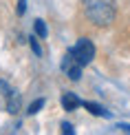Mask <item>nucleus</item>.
Returning a JSON list of instances; mask_svg holds the SVG:
<instances>
[{"mask_svg":"<svg viewBox=\"0 0 130 135\" xmlns=\"http://www.w3.org/2000/svg\"><path fill=\"white\" fill-rule=\"evenodd\" d=\"M117 128H121V131H126V133H130V124H119Z\"/></svg>","mask_w":130,"mask_h":135,"instance_id":"12","label":"nucleus"},{"mask_svg":"<svg viewBox=\"0 0 130 135\" xmlns=\"http://www.w3.org/2000/svg\"><path fill=\"white\" fill-rule=\"evenodd\" d=\"M82 69H84V66H82V64L71 55V51L64 55V60H62V71H64L73 82H77V80L82 78Z\"/></svg>","mask_w":130,"mask_h":135,"instance_id":"3","label":"nucleus"},{"mask_svg":"<svg viewBox=\"0 0 130 135\" xmlns=\"http://www.w3.org/2000/svg\"><path fill=\"white\" fill-rule=\"evenodd\" d=\"M82 106H86V111H90L93 115H99V117H108V115H110L108 111H104L99 104H95V102H84Z\"/></svg>","mask_w":130,"mask_h":135,"instance_id":"5","label":"nucleus"},{"mask_svg":"<svg viewBox=\"0 0 130 135\" xmlns=\"http://www.w3.org/2000/svg\"><path fill=\"white\" fill-rule=\"evenodd\" d=\"M84 11L90 22L106 27L115 20V0H84Z\"/></svg>","mask_w":130,"mask_h":135,"instance_id":"1","label":"nucleus"},{"mask_svg":"<svg viewBox=\"0 0 130 135\" xmlns=\"http://www.w3.org/2000/svg\"><path fill=\"white\" fill-rule=\"evenodd\" d=\"M82 104L84 102L77 98L75 93H64V95H62V106H64L66 111H75L77 106H82Z\"/></svg>","mask_w":130,"mask_h":135,"instance_id":"4","label":"nucleus"},{"mask_svg":"<svg viewBox=\"0 0 130 135\" xmlns=\"http://www.w3.org/2000/svg\"><path fill=\"white\" fill-rule=\"evenodd\" d=\"M29 44H31V49H33V53H35V55H42V47L38 44V38L35 36L29 38Z\"/></svg>","mask_w":130,"mask_h":135,"instance_id":"8","label":"nucleus"},{"mask_svg":"<svg viewBox=\"0 0 130 135\" xmlns=\"http://www.w3.org/2000/svg\"><path fill=\"white\" fill-rule=\"evenodd\" d=\"M71 55L77 60L82 66H86L93 62V58H95V44L88 40V38H80V40L75 42V47L71 49Z\"/></svg>","mask_w":130,"mask_h":135,"instance_id":"2","label":"nucleus"},{"mask_svg":"<svg viewBox=\"0 0 130 135\" xmlns=\"http://www.w3.org/2000/svg\"><path fill=\"white\" fill-rule=\"evenodd\" d=\"M35 33L40 38H46V25H44V20H35Z\"/></svg>","mask_w":130,"mask_h":135,"instance_id":"7","label":"nucleus"},{"mask_svg":"<svg viewBox=\"0 0 130 135\" xmlns=\"http://www.w3.org/2000/svg\"><path fill=\"white\" fill-rule=\"evenodd\" d=\"M42 106H44V100H42V98H40V100H35V102H33V104L29 106V115H35L38 111L42 109Z\"/></svg>","mask_w":130,"mask_h":135,"instance_id":"9","label":"nucleus"},{"mask_svg":"<svg viewBox=\"0 0 130 135\" xmlns=\"http://www.w3.org/2000/svg\"><path fill=\"white\" fill-rule=\"evenodd\" d=\"M7 98H9V102H7V111L9 113H15L18 111V98H13V93H7Z\"/></svg>","mask_w":130,"mask_h":135,"instance_id":"6","label":"nucleus"},{"mask_svg":"<svg viewBox=\"0 0 130 135\" xmlns=\"http://www.w3.org/2000/svg\"><path fill=\"white\" fill-rule=\"evenodd\" d=\"M62 133L64 135H73L75 128H73V124H69V122H62Z\"/></svg>","mask_w":130,"mask_h":135,"instance_id":"10","label":"nucleus"},{"mask_svg":"<svg viewBox=\"0 0 130 135\" xmlns=\"http://www.w3.org/2000/svg\"><path fill=\"white\" fill-rule=\"evenodd\" d=\"M24 9H27V0H18V16L24 13Z\"/></svg>","mask_w":130,"mask_h":135,"instance_id":"11","label":"nucleus"}]
</instances>
